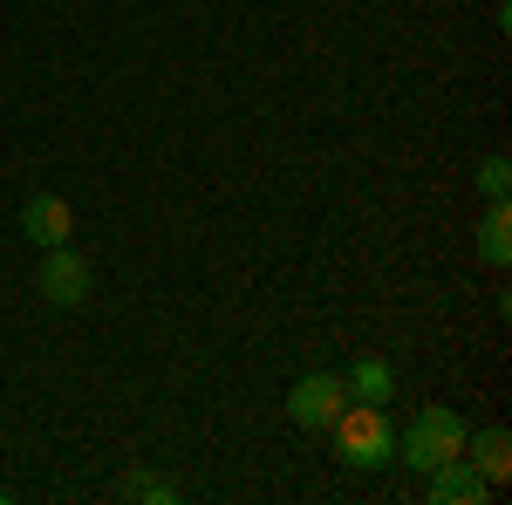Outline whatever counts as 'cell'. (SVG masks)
I'll list each match as a JSON object with an SVG mask.
<instances>
[{
    "instance_id": "obj_1",
    "label": "cell",
    "mask_w": 512,
    "mask_h": 505,
    "mask_svg": "<svg viewBox=\"0 0 512 505\" xmlns=\"http://www.w3.org/2000/svg\"><path fill=\"white\" fill-rule=\"evenodd\" d=\"M465 430H472V424H465L451 403L417 410V417H410V430H396V465H410L417 478H424V471H437L444 458H458V451H465Z\"/></svg>"
},
{
    "instance_id": "obj_10",
    "label": "cell",
    "mask_w": 512,
    "mask_h": 505,
    "mask_svg": "<svg viewBox=\"0 0 512 505\" xmlns=\"http://www.w3.org/2000/svg\"><path fill=\"white\" fill-rule=\"evenodd\" d=\"M123 499H151V505H178V485L158 478V471H130L123 478Z\"/></svg>"
},
{
    "instance_id": "obj_9",
    "label": "cell",
    "mask_w": 512,
    "mask_h": 505,
    "mask_svg": "<svg viewBox=\"0 0 512 505\" xmlns=\"http://www.w3.org/2000/svg\"><path fill=\"white\" fill-rule=\"evenodd\" d=\"M472 239H478V260H485V267H506V260H512V205H506V198L478 219Z\"/></svg>"
},
{
    "instance_id": "obj_5",
    "label": "cell",
    "mask_w": 512,
    "mask_h": 505,
    "mask_svg": "<svg viewBox=\"0 0 512 505\" xmlns=\"http://www.w3.org/2000/svg\"><path fill=\"white\" fill-rule=\"evenodd\" d=\"M424 499L431 505H485L492 499V485L472 471V458L458 451V458H444L437 471H424Z\"/></svg>"
},
{
    "instance_id": "obj_2",
    "label": "cell",
    "mask_w": 512,
    "mask_h": 505,
    "mask_svg": "<svg viewBox=\"0 0 512 505\" xmlns=\"http://www.w3.org/2000/svg\"><path fill=\"white\" fill-rule=\"evenodd\" d=\"M328 430H335L342 465H355V471L396 465V424H390V410H383V403H349V410H342Z\"/></svg>"
},
{
    "instance_id": "obj_3",
    "label": "cell",
    "mask_w": 512,
    "mask_h": 505,
    "mask_svg": "<svg viewBox=\"0 0 512 505\" xmlns=\"http://www.w3.org/2000/svg\"><path fill=\"white\" fill-rule=\"evenodd\" d=\"M41 301H55V308H76V301H89V287H96V273H89V260H82L76 246L62 239V246H41Z\"/></svg>"
},
{
    "instance_id": "obj_8",
    "label": "cell",
    "mask_w": 512,
    "mask_h": 505,
    "mask_svg": "<svg viewBox=\"0 0 512 505\" xmlns=\"http://www.w3.org/2000/svg\"><path fill=\"white\" fill-rule=\"evenodd\" d=\"M342 389H349V403H390L396 396V369L376 362V355H362L349 376H342Z\"/></svg>"
},
{
    "instance_id": "obj_6",
    "label": "cell",
    "mask_w": 512,
    "mask_h": 505,
    "mask_svg": "<svg viewBox=\"0 0 512 505\" xmlns=\"http://www.w3.org/2000/svg\"><path fill=\"white\" fill-rule=\"evenodd\" d=\"M21 233L35 239V246H62V239H76V212H69V198L35 192L28 205H21Z\"/></svg>"
},
{
    "instance_id": "obj_7",
    "label": "cell",
    "mask_w": 512,
    "mask_h": 505,
    "mask_svg": "<svg viewBox=\"0 0 512 505\" xmlns=\"http://www.w3.org/2000/svg\"><path fill=\"white\" fill-rule=\"evenodd\" d=\"M465 458H472V471L485 478V485H506L512 478V437L499 424L492 430H465Z\"/></svg>"
},
{
    "instance_id": "obj_11",
    "label": "cell",
    "mask_w": 512,
    "mask_h": 505,
    "mask_svg": "<svg viewBox=\"0 0 512 505\" xmlns=\"http://www.w3.org/2000/svg\"><path fill=\"white\" fill-rule=\"evenodd\" d=\"M478 198H485V205H499V198H512V164L499 151L485 157V164H478Z\"/></svg>"
},
{
    "instance_id": "obj_4",
    "label": "cell",
    "mask_w": 512,
    "mask_h": 505,
    "mask_svg": "<svg viewBox=\"0 0 512 505\" xmlns=\"http://www.w3.org/2000/svg\"><path fill=\"white\" fill-rule=\"evenodd\" d=\"M342 410H349V389H342V376H328V369H315V376H301V383L287 389V417L301 430H328Z\"/></svg>"
}]
</instances>
